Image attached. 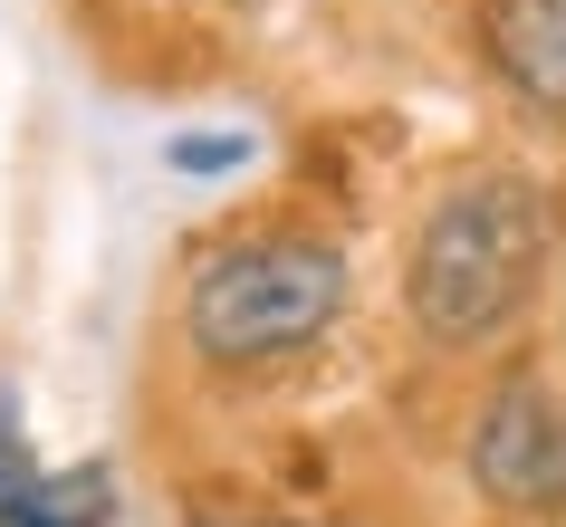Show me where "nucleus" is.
<instances>
[{
	"mask_svg": "<svg viewBox=\"0 0 566 527\" xmlns=\"http://www.w3.org/2000/svg\"><path fill=\"white\" fill-rule=\"evenodd\" d=\"M0 527H116V470H106V461L39 470L30 489L0 508Z\"/></svg>",
	"mask_w": 566,
	"mask_h": 527,
	"instance_id": "obj_5",
	"label": "nucleus"
},
{
	"mask_svg": "<svg viewBox=\"0 0 566 527\" xmlns=\"http://www.w3.org/2000/svg\"><path fill=\"white\" fill-rule=\"evenodd\" d=\"M192 527H365V518H307V508H202Z\"/></svg>",
	"mask_w": 566,
	"mask_h": 527,
	"instance_id": "obj_8",
	"label": "nucleus"
},
{
	"mask_svg": "<svg viewBox=\"0 0 566 527\" xmlns=\"http://www.w3.org/2000/svg\"><path fill=\"white\" fill-rule=\"evenodd\" d=\"M471 39L509 106L566 125V0H471Z\"/></svg>",
	"mask_w": 566,
	"mask_h": 527,
	"instance_id": "obj_4",
	"label": "nucleus"
},
{
	"mask_svg": "<svg viewBox=\"0 0 566 527\" xmlns=\"http://www.w3.org/2000/svg\"><path fill=\"white\" fill-rule=\"evenodd\" d=\"M346 297H356V268L327 231L269 221V231L211 240L192 260L174 297V336L192 355V375L211 383H279L346 326Z\"/></svg>",
	"mask_w": 566,
	"mask_h": 527,
	"instance_id": "obj_2",
	"label": "nucleus"
},
{
	"mask_svg": "<svg viewBox=\"0 0 566 527\" xmlns=\"http://www.w3.org/2000/svg\"><path fill=\"white\" fill-rule=\"evenodd\" d=\"M250 154H260V135H174V145H164V164H174V173H192V182H211V173H240Z\"/></svg>",
	"mask_w": 566,
	"mask_h": 527,
	"instance_id": "obj_6",
	"label": "nucleus"
},
{
	"mask_svg": "<svg viewBox=\"0 0 566 527\" xmlns=\"http://www.w3.org/2000/svg\"><path fill=\"white\" fill-rule=\"evenodd\" d=\"M461 470L500 518H566V383L537 365L500 375L461 432Z\"/></svg>",
	"mask_w": 566,
	"mask_h": 527,
	"instance_id": "obj_3",
	"label": "nucleus"
},
{
	"mask_svg": "<svg viewBox=\"0 0 566 527\" xmlns=\"http://www.w3.org/2000/svg\"><path fill=\"white\" fill-rule=\"evenodd\" d=\"M39 479V451H30V422H20V393L0 383V508Z\"/></svg>",
	"mask_w": 566,
	"mask_h": 527,
	"instance_id": "obj_7",
	"label": "nucleus"
},
{
	"mask_svg": "<svg viewBox=\"0 0 566 527\" xmlns=\"http://www.w3.org/2000/svg\"><path fill=\"white\" fill-rule=\"evenodd\" d=\"M557 260V211L518 164H480L422 202L403 240V317L432 355H480L537 307Z\"/></svg>",
	"mask_w": 566,
	"mask_h": 527,
	"instance_id": "obj_1",
	"label": "nucleus"
}]
</instances>
